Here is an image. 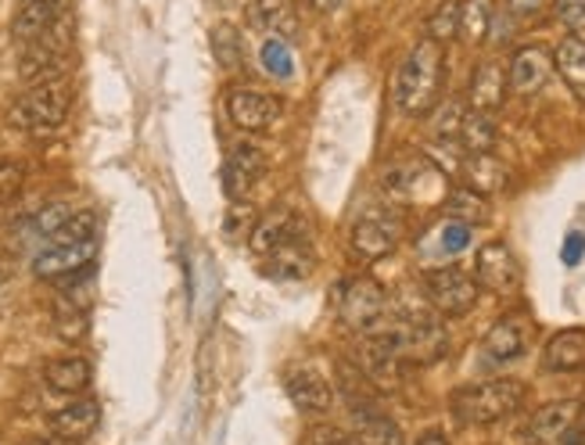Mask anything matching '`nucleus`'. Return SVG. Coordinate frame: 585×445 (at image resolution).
Instances as JSON below:
<instances>
[{"label":"nucleus","mask_w":585,"mask_h":445,"mask_svg":"<svg viewBox=\"0 0 585 445\" xmlns=\"http://www.w3.org/2000/svg\"><path fill=\"white\" fill-rule=\"evenodd\" d=\"M442 80H445V55L442 44L434 40H417L409 47V55L403 58L399 76L392 86V101L403 116H428L442 94Z\"/></svg>","instance_id":"1"},{"label":"nucleus","mask_w":585,"mask_h":445,"mask_svg":"<svg viewBox=\"0 0 585 445\" xmlns=\"http://www.w3.org/2000/svg\"><path fill=\"white\" fill-rule=\"evenodd\" d=\"M521 402H525V385H521V381L492 377V381H481V385H470L464 392H456L453 413H456L459 424L489 428V424L506 420Z\"/></svg>","instance_id":"2"},{"label":"nucleus","mask_w":585,"mask_h":445,"mask_svg":"<svg viewBox=\"0 0 585 445\" xmlns=\"http://www.w3.org/2000/svg\"><path fill=\"white\" fill-rule=\"evenodd\" d=\"M69 108H72V86L65 76L33 83L29 91L8 108V122L22 133H36V137H40V133H51L69 119Z\"/></svg>","instance_id":"3"},{"label":"nucleus","mask_w":585,"mask_h":445,"mask_svg":"<svg viewBox=\"0 0 585 445\" xmlns=\"http://www.w3.org/2000/svg\"><path fill=\"white\" fill-rule=\"evenodd\" d=\"M403 233H406L403 205L384 197V202H373L356 216L353 230H348V244H353V252L363 258V263H373V258H384L389 252L399 249Z\"/></svg>","instance_id":"4"},{"label":"nucleus","mask_w":585,"mask_h":445,"mask_svg":"<svg viewBox=\"0 0 585 445\" xmlns=\"http://www.w3.org/2000/svg\"><path fill=\"white\" fill-rule=\"evenodd\" d=\"M338 313L348 330L373 334L384 320H389V294H384L378 280L353 277V280H345V288H342Z\"/></svg>","instance_id":"5"},{"label":"nucleus","mask_w":585,"mask_h":445,"mask_svg":"<svg viewBox=\"0 0 585 445\" xmlns=\"http://www.w3.org/2000/svg\"><path fill=\"white\" fill-rule=\"evenodd\" d=\"M481 284L459 266H439L425 277V299L439 316H464L475 309Z\"/></svg>","instance_id":"6"},{"label":"nucleus","mask_w":585,"mask_h":445,"mask_svg":"<svg viewBox=\"0 0 585 445\" xmlns=\"http://www.w3.org/2000/svg\"><path fill=\"white\" fill-rule=\"evenodd\" d=\"M227 116L238 130L244 133H270L284 116V101L263 91H248V86H238V91L227 94Z\"/></svg>","instance_id":"7"},{"label":"nucleus","mask_w":585,"mask_h":445,"mask_svg":"<svg viewBox=\"0 0 585 445\" xmlns=\"http://www.w3.org/2000/svg\"><path fill=\"white\" fill-rule=\"evenodd\" d=\"M302 238H306V216L298 213V208H291V205H280V208H273V213H266L263 219L255 222L248 244H252L255 255L266 258L273 252H280L284 244H295Z\"/></svg>","instance_id":"8"},{"label":"nucleus","mask_w":585,"mask_h":445,"mask_svg":"<svg viewBox=\"0 0 585 445\" xmlns=\"http://www.w3.org/2000/svg\"><path fill=\"white\" fill-rule=\"evenodd\" d=\"M428 183H442V166H431L428 158H403L381 172V191L395 205L425 194Z\"/></svg>","instance_id":"9"},{"label":"nucleus","mask_w":585,"mask_h":445,"mask_svg":"<svg viewBox=\"0 0 585 445\" xmlns=\"http://www.w3.org/2000/svg\"><path fill=\"white\" fill-rule=\"evenodd\" d=\"M535 338V324L525 316V313H506L503 320H496L492 330L485 334V356H489V363H514L521 356L528 352V345Z\"/></svg>","instance_id":"10"},{"label":"nucleus","mask_w":585,"mask_h":445,"mask_svg":"<svg viewBox=\"0 0 585 445\" xmlns=\"http://www.w3.org/2000/svg\"><path fill=\"white\" fill-rule=\"evenodd\" d=\"M475 277L481 288H489L492 294H510V291H517V284H521V266L503 241H489L478 249Z\"/></svg>","instance_id":"11"},{"label":"nucleus","mask_w":585,"mask_h":445,"mask_svg":"<svg viewBox=\"0 0 585 445\" xmlns=\"http://www.w3.org/2000/svg\"><path fill=\"white\" fill-rule=\"evenodd\" d=\"M266 155L259 144H238L234 152L227 155V163H223V191H227L230 202H238V197H248V191L255 188L259 180L266 177Z\"/></svg>","instance_id":"12"},{"label":"nucleus","mask_w":585,"mask_h":445,"mask_svg":"<svg viewBox=\"0 0 585 445\" xmlns=\"http://www.w3.org/2000/svg\"><path fill=\"white\" fill-rule=\"evenodd\" d=\"M553 55L546 51V47H517L514 58H510V69H506V76H510V91L521 94V97H532V94H539L546 83H550L553 76Z\"/></svg>","instance_id":"13"},{"label":"nucleus","mask_w":585,"mask_h":445,"mask_svg":"<svg viewBox=\"0 0 585 445\" xmlns=\"http://www.w3.org/2000/svg\"><path fill=\"white\" fill-rule=\"evenodd\" d=\"M506 91H510V76H506L503 61L485 58V61H478V69L470 72L467 105L475 111H485V116H496L506 101Z\"/></svg>","instance_id":"14"},{"label":"nucleus","mask_w":585,"mask_h":445,"mask_svg":"<svg viewBox=\"0 0 585 445\" xmlns=\"http://www.w3.org/2000/svg\"><path fill=\"white\" fill-rule=\"evenodd\" d=\"M97 255V241H83V244H51L47 252L36 255V277L44 280H61V277H76L86 266L94 263Z\"/></svg>","instance_id":"15"},{"label":"nucleus","mask_w":585,"mask_h":445,"mask_svg":"<svg viewBox=\"0 0 585 445\" xmlns=\"http://www.w3.org/2000/svg\"><path fill=\"white\" fill-rule=\"evenodd\" d=\"M284 392L291 395V402L302 413H327L334 402L331 385L313 366H288V374H284Z\"/></svg>","instance_id":"16"},{"label":"nucleus","mask_w":585,"mask_h":445,"mask_svg":"<svg viewBox=\"0 0 585 445\" xmlns=\"http://www.w3.org/2000/svg\"><path fill=\"white\" fill-rule=\"evenodd\" d=\"M578 410L582 406L575 399L546 402L542 410H535V417L528 420V442L532 445H557L571 428H575Z\"/></svg>","instance_id":"17"},{"label":"nucleus","mask_w":585,"mask_h":445,"mask_svg":"<svg viewBox=\"0 0 585 445\" xmlns=\"http://www.w3.org/2000/svg\"><path fill=\"white\" fill-rule=\"evenodd\" d=\"M456 172H459V180H464V188L478 191L485 197H496L500 191H506V183H510V169L492 152L464 155V163H459Z\"/></svg>","instance_id":"18"},{"label":"nucleus","mask_w":585,"mask_h":445,"mask_svg":"<svg viewBox=\"0 0 585 445\" xmlns=\"http://www.w3.org/2000/svg\"><path fill=\"white\" fill-rule=\"evenodd\" d=\"M65 0H22L15 19H11V36L19 44H33L55 26V19L61 15Z\"/></svg>","instance_id":"19"},{"label":"nucleus","mask_w":585,"mask_h":445,"mask_svg":"<svg viewBox=\"0 0 585 445\" xmlns=\"http://www.w3.org/2000/svg\"><path fill=\"white\" fill-rule=\"evenodd\" d=\"M97 420H102V406H97V399H86L83 395V399L61 406V410L51 417V435L80 442L97 428Z\"/></svg>","instance_id":"20"},{"label":"nucleus","mask_w":585,"mask_h":445,"mask_svg":"<svg viewBox=\"0 0 585 445\" xmlns=\"http://www.w3.org/2000/svg\"><path fill=\"white\" fill-rule=\"evenodd\" d=\"M553 69L557 76L564 80V86L571 94L585 101V40L582 36H564L553 51Z\"/></svg>","instance_id":"21"},{"label":"nucleus","mask_w":585,"mask_h":445,"mask_svg":"<svg viewBox=\"0 0 585 445\" xmlns=\"http://www.w3.org/2000/svg\"><path fill=\"white\" fill-rule=\"evenodd\" d=\"M542 366L546 370H582L585 366V330L582 327L557 330L553 338L546 341Z\"/></svg>","instance_id":"22"},{"label":"nucleus","mask_w":585,"mask_h":445,"mask_svg":"<svg viewBox=\"0 0 585 445\" xmlns=\"http://www.w3.org/2000/svg\"><path fill=\"white\" fill-rule=\"evenodd\" d=\"M317 266V252L306 241L284 244L280 252L266 255V274L273 280H306Z\"/></svg>","instance_id":"23"},{"label":"nucleus","mask_w":585,"mask_h":445,"mask_svg":"<svg viewBox=\"0 0 585 445\" xmlns=\"http://www.w3.org/2000/svg\"><path fill=\"white\" fill-rule=\"evenodd\" d=\"M91 363L83 360V356H61V360L47 363L44 370V381L47 388L58 392V395H80L91 388Z\"/></svg>","instance_id":"24"},{"label":"nucleus","mask_w":585,"mask_h":445,"mask_svg":"<svg viewBox=\"0 0 585 445\" xmlns=\"http://www.w3.org/2000/svg\"><path fill=\"white\" fill-rule=\"evenodd\" d=\"M356 438L359 445H403V431L392 417H384L378 410H367V406H356Z\"/></svg>","instance_id":"25"},{"label":"nucleus","mask_w":585,"mask_h":445,"mask_svg":"<svg viewBox=\"0 0 585 445\" xmlns=\"http://www.w3.org/2000/svg\"><path fill=\"white\" fill-rule=\"evenodd\" d=\"M255 22L263 29H270L273 36H280V40H295L298 36V15L291 8V0H255Z\"/></svg>","instance_id":"26"},{"label":"nucleus","mask_w":585,"mask_h":445,"mask_svg":"<svg viewBox=\"0 0 585 445\" xmlns=\"http://www.w3.org/2000/svg\"><path fill=\"white\" fill-rule=\"evenodd\" d=\"M445 216L450 219H459V222H467V227H478V222H485L492 216V205H489V197L478 194V191H470V188H456L445 194Z\"/></svg>","instance_id":"27"},{"label":"nucleus","mask_w":585,"mask_h":445,"mask_svg":"<svg viewBox=\"0 0 585 445\" xmlns=\"http://www.w3.org/2000/svg\"><path fill=\"white\" fill-rule=\"evenodd\" d=\"M492 0H459V40L481 44L492 33Z\"/></svg>","instance_id":"28"},{"label":"nucleus","mask_w":585,"mask_h":445,"mask_svg":"<svg viewBox=\"0 0 585 445\" xmlns=\"http://www.w3.org/2000/svg\"><path fill=\"white\" fill-rule=\"evenodd\" d=\"M492 144H496V122H492V116L467 108L464 127H459V147H464L467 155H475V152H492Z\"/></svg>","instance_id":"29"},{"label":"nucleus","mask_w":585,"mask_h":445,"mask_svg":"<svg viewBox=\"0 0 585 445\" xmlns=\"http://www.w3.org/2000/svg\"><path fill=\"white\" fill-rule=\"evenodd\" d=\"M459 36V0H442L428 19V40L450 44Z\"/></svg>","instance_id":"30"},{"label":"nucleus","mask_w":585,"mask_h":445,"mask_svg":"<svg viewBox=\"0 0 585 445\" xmlns=\"http://www.w3.org/2000/svg\"><path fill=\"white\" fill-rule=\"evenodd\" d=\"M83 241H97V216L91 213V208L72 213L65 219V227L51 238V244H83Z\"/></svg>","instance_id":"31"},{"label":"nucleus","mask_w":585,"mask_h":445,"mask_svg":"<svg viewBox=\"0 0 585 445\" xmlns=\"http://www.w3.org/2000/svg\"><path fill=\"white\" fill-rule=\"evenodd\" d=\"M255 222H259L255 205L244 202V197H238V202H230V208H227V219H223V233H227V241L252 238Z\"/></svg>","instance_id":"32"},{"label":"nucleus","mask_w":585,"mask_h":445,"mask_svg":"<svg viewBox=\"0 0 585 445\" xmlns=\"http://www.w3.org/2000/svg\"><path fill=\"white\" fill-rule=\"evenodd\" d=\"M464 116H467L464 101H445V105H439V111L431 116L434 141H459V127H464Z\"/></svg>","instance_id":"33"},{"label":"nucleus","mask_w":585,"mask_h":445,"mask_svg":"<svg viewBox=\"0 0 585 445\" xmlns=\"http://www.w3.org/2000/svg\"><path fill=\"white\" fill-rule=\"evenodd\" d=\"M263 69L270 72V76H277V80H291V72H295V61H291V47L288 40H280V36H270V40L263 44Z\"/></svg>","instance_id":"34"},{"label":"nucleus","mask_w":585,"mask_h":445,"mask_svg":"<svg viewBox=\"0 0 585 445\" xmlns=\"http://www.w3.org/2000/svg\"><path fill=\"white\" fill-rule=\"evenodd\" d=\"M470 230L467 222H459V219H445L442 227H434V241H439V255L442 258H453L459 255L470 244Z\"/></svg>","instance_id":"35"},{"label":"nucleus","mask_w":585,"mask_h":445,"mask_svg":"<svg viewBox=\"0 0 585 445\" xmlns=\"http://www.w3.org/2000/svg\"><path fill=\"white\" fill-rule=\"evenodd\" d=\"M213 51H216V61L223 69L241 65V40H238V29H234L230 22H219V26L213 29Z\"/></svg>","instance_id":"36"},{"label":"nucleus","mask_w":585,"mask_h":445,"mask_svg":"<svg viewBox=\"0 0 585 445\" xmlns=\"http://www.w3.org/2000/svg\"><path fill=\"white\" fill-rule=\"evenodd\" d=\"M557 19L564 22V29H571V36H582L585 40V0H553Z\"/></svg>","instance_id":"37"},{"label":"nucleus","mask_w":585,"mask_h":445,"mask_svg":"<svg viewBox=\"0 0 585 445\" xmlns=\"http://www.w3.org/2000/svg\"><path fill=\"white\" fill-rule=\"evenodd\" d=\"M72 216V208L65 202H55V205H47L40 216H36V233H44L47 241L55 238V233L65 227V219Z\"/></svg>","instance_id":"38"},{"label":"nucleus","mask_w":585,"mask_h":445,"mask_svg":"<svg viewBox=\"0 0 585 445\" xmlns=\"http://www.w3.org/2000/svg\"><path fill=\"white\" fill-rule=\"evenodd\" d=\"M55 327L61 338H80V334L86 330V316H83V309L76 305H69V309H58V316H55Z\"/></svg>","instance_id":"39"},{"label":"nucleus","mask_w":585,"mask_h":445,"mask_svg":"<svg viewBox=\"0 0 585 445\" xmlns=\"http://www.w3.org/2000/svg\"><path fill=\"white\" fill-rule=\"evenodd\" d=\"M19 183H22V169L19 166H0V205H4L8 197L19 191Z\"/></svg>","instance_id":"40"},{"label":"nucleus","mask_w":585,"mask_h":445,"mask_svg":"<svg viewBox=\"0 0 585 445\" xmlns=\"http://www.w3.org/2000/svg\"><path fill=\"white\" fill-rule=\"evenodd\" d=\"M313 445H359V438L345 435V431H334V428H317L313 431Z\"/></svg>","instance_id":"41"},{"label":"nucleus","mask_w":585,"mask_h":445,"mask_svg":"<svg viewBox=\"0 0 585 445\" xmlns=\"http://www.w3.org/2000/svg\"><path fill=\"white\" fill-rule=\"evenodd\" d=\"M506 8H510V15L528 19V15H539L546 8V0H506Z\"/></svg>","instance_id":"42"},{"label":"nucleus","mask_w":585,"mask_h":445,"mask_svg":"<svg viewBox=\"0 0 585 445\" xmlns=\"http://www.w3.org/2000/svg\"><path fill=\"white\" fill-rule=\"evenodd\" d=\"M582 252H585V238H582V233H571V238L564 241V263L575 266L582 258Z\"/></svg>","instance_id":"43"},{"label":"nucleus","mask_w":585,"mask_h":445,"mask_svg":"<svg viewBox=\"0 0 585 445\" xmlns=\"http://www.w3.org/2000/svg\"><path fill=\"white\" fill-rule=\"evenodd\" d=\"M345 0H309V8L320 11V15H331V11H338Z\"/></svg>","instance_id":"44"},{"label":"nucleus","mask_w":585,"mask_h":445,"mask_svg":"<svg viewBox=\"0 0 585 445\" xmlns=\"http://www.w3.org/2000/svg\"><path fill=\"white\" fill-rule=\"evenodd\" d=\"M417 445H450V438H445V431H428V435H420Z\"/></svg>","instance_id":"45"},{"label":"nucleus","mask_w":585,"mask_h":445,"mask_svg":"<svg viewBox=\"0 0 585 445\" xmlns=\"http://www.w3.org/2000/svg\"><path fill=\"white\" fill-rule=\"evenodd\" d=\"M33 445H76L72 438H61V435H47V438H40V442H33Z\"/></svg>","instance_id":"46"},{"label":"nucleus","mask_w":585,"mask_h":445,"mask_svg":"<svg viewBox=\"0 0 585 445\" xmlns=\"http://www.w3.org/2000/svg\"><path fill=\"white\" fill-rule=\"evenodd\" d=\"M8 277H11V263H8V255H0V288L8 284Z\"/></svg>","instance_id":"47"},{"label":"nucleus","mask_w":585,"mask_h":445,"mask_svg":"<svg viewBox=\"0 0 585 445\" xmlns=\"http://www.w3.org/2000/svg\"><path fill=\"white\" fill-rule=\"evenodd\" d=\"M578 445H585V431H582V438H578Z\"/></svg>","instance_id":"48"}]
</instances>
